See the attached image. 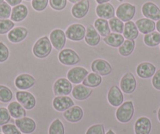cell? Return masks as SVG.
<instances>
[{
	"label": "cell",
	"instance_id": "obj_1",
	"mask_svg": "<svg viewBox=\"0 0 160 134\" xmlns=\"http://www.w3.org/2000/svg\"><path fill=\"white\" fill-rule=\"evenodd\" d=\"M52 44L47 36L40 38L34 44L32 52L33 54L38 58H46L51 53Z\"/></svg>",
	"mask_w": 160,
	"mask_h": 134
},
{
	"label": "cell",
	"instance_id": "obj_2",
	"mask_svg": "<svg viewBox=\"0 0 160 134\" xmlns=\"http://www.w3.org/2000/svg\"><path fill=\"white\" fill-rule=\"evenodd\" d=\"M134 114V107L132 101H126L122 103L117 109L115 117L119 122L127 123L132 119Z\"/></svg>",
	"mask_w": 160,
	"mask_h": 134
},
{
	"label": "cell",
	"instance_id": "obj_3",
	"mask_svg": "<svg viewBox=\"0 0 160 134\" xmlns=\"http://www.w3.org/2000/svg\"><path fill=\"white\" fill-rule=\"evenodd\" d=\"M136 13V7L129 2L120 4L115 11V15L123 22L131 21Z\"/></svg>",
	"mask_w": 160,
	"mask_h": 134
},
{
	"label": "cell",
	"instance_id": "obj_4",
	"mask_svg": "<svg viewBox=\"0 0 160 134\" xmlns=\"http://www.w3.org/2000/svg\"><path fill=\"white\" fill-rule=\"evenodd\" d=\"M87 29L81 24H73L68 27L65 31L66 38L71 41L78 42L85 38Z\"/></svg>",
	"mask_w": 160,
	"mask_h": 134
},
{
	"label": "cell",
	"instance_id": "obj_5",
	"mask_svg": "<svg viewBox=\"0 0 160 134\" xmlns=\"http://www.w3.org/2000/svg\"><path fill=\"white\" fill-rule=\"evenodd\" d=\"M58 60L64 65L72 66L79 62L80 57L72 49H64L61 50L58 54Z\"/></svg>",
	"mask_w": 160,
	"mask_h": 134
},
{
	"label": "cell",
	"instance_id": "obj_6",
	"mask_svg": "<svg viewBox=\"0 0 160 134\" xmlns=\"http://www.w3.org/2000/svg\"><path fill=\"white\" fill-rule=\"evenodd\" d=\"M53 90L56 96H68L72 91V82L68 78H59L53 84Z\"/></svg>",
	"mask_w": 160,
	"mask_h": 134
},
{
	"label": "cell",
	"instance_id": "obj_7",
	"mask_svg": "<svg viewBox=\"0 0 160 134\" xmlns=\"http://www.w3.org/2000/svg\"><path fill=\"white\" fill-rule=\"evenodd\" d=\"M137 88V81L134 75L131 72H127L120 80V89L127 94H130L135 91Z\"/></svg>",
	"mask_w": 160,
	"mask_h": 134
},
{
	"label": "cell",
	"instance_id": "obj_8",
	"mask_svg": "<svg viewBox=\"0 0 160 134\" xmlns=\"http://www.w3.org/2000/svg\"><path fill=\"white\" fill-rule=\"evenodd\" d=\"M16 98L18 102L27 110H32L36 105V99L32 93L27 91H18Z\"/></svg>",
	"mask_w": 160,
	"mask_h": 134
},
{
	"label": "cell",
	"instance_id": "obj_9",
	"mask_svg": "<svg viewBox=\"0 0 160 134\" xmlns=\"http://www.w3.org/2000/svg\"><path fill=\"white\" fill-rule=\"evenodd\" d=\"M50 40L51 44L57 50H63L64 47L65 46L66 42V35L65 32L61 29L57 28L51 32L50 35Z\"/></svg>",
	"mask_w": 160,
	"mask_h": 134
},
{
	"label": "cell",
	"instance_id": "obj_10",
	"mask_svg": "<svg viewBox=\"0 0 160 134\" xmlns=\"http://www.w3.org/2000/svg\"><path fill=\"white\" fill-rule=\"evenodd\" d=\"M89 74V72L82 67H74L68 72V79L74 84H79L82 82L84 78Z\"/></svg>",
	"mask_w": 160,
	"mask_h": 134
},
{
	"label": "cell",
	"instance_id": "obj_11",
	"mask_svg": "<svg viewBox=\"0 0 160 134\" xmlns=\"http://www.w3.org/2000/svg\"><path fill=\"white\" fill-rule=\"evenodd\" d=\"M90 10V1L89 0H80L72 7V16L77 19L85 17Z\"/></svg>",
	"mask_w": 160,
	"mask_h": 134
},
{
	"label": "cell",
	"instance_id": "obj_12",
	"mask_svg": "<svg viewBox=\"0 0 160 134\" xmlns=\"http://www.w3.org/2000/svg\"><path fill=\"white\" fill-rule=\"evenodd\" d=\"M108 101L113 107H119L124 101V96L121 89L117 86H112L108 93Z\"/></svg>",
	"mask_w": 160,
	"mask_h": 134
},
{
	"label": "cell",
	"instance_id": "obj_13",
	"mask_svg": "<svg viewBox=\"0 0 160 134\" xmlns=\"http://www.w3.org/2000/svg\"><path fill=\"white\" fill-rule=\"evenodd\" d=\"M141 12L146 18H148L152 21L160 20V9L153 2H147L143 4L141 7Z\"/></svg>",
	"mask_w": 160,
	"mask_h": 134
},
{
	"label": "cell",
	"instance_id": "obj_14",
	"mask_svg": "<svg viewBox=\"0 0 160 134\" xmlns=\"http://www.w3.org/2000/svg\"><path fill=\"white\" fill-rule=\"evenodd\" d=\"M15 124L21 132L25 134L32 133L36 129L35 122L32 118H28L26 116L24 118L16 119Z\"/></svg>",
	"mask_w": 160,
	"mask_h": 134
},
{
	"label": "cell",
	"instance_id": "obj_15",
	"mask_svg": "<svg viewBox=\"0 0 160 134\" xmlns=\"http://www.w3.org/2000/svg\"><path fill=\"white\" fill-rule=\"evenodd\" d=\"M91 70L93 72L104 76L112 73V67L108 61L102 59H97L92 62Z\"/></svg>",
	"mask_w": 160,
	"mask_h": 134
},
{
	"label": "cell",
	"instance_id": "obj_16",
	"mask_svg": "<svg viewBox=\"0 0 160 134\" xmlns=\"http://www.w3.org/2000/svg\"><path fill=\"white\" fill-rule=\"evenodd\" d=\"M74 105V101L68 96H58L53 100V108L59 112H65Z\"/></svg>",
	"mask_w": 160,
	"mask_h": 134
},
{
	"label": "cell",
	"instance_id": "obj_17",
	"mask_svg": "<svg viewBox=\"0 0 160 134\" xmlns=\"http://www.w3.org/2000/svg\"><path fill=\"white\" fill-rule=\"evenodd\" d=\"M35 78L29 74H21L15 78L14 84L18 89H28L32 88L35 84Z\"/></svg>",
	"mask_w": 160,
	"mask_h": 134
},
{
	"label": "cell",
	"instance_id": "obj_18",
	"mask_svg": "<svg viewBox=\"0 0 160 134\" xmlns=\"http://www.w3.org/2000/svg\"><path fill=\"white\" fill-rule=\"evenodd\" d=\"M96 13L100 18L109 20L114 17L115 15V10L113 5L109 2L98 4L96 7Z\"/></svg>",
	"mask_w": 160,
	"mask_h": 134
},
{
	"label": "cell",
	"instance_id": "obj_19",
	"mask_svg": "<svg viewBox=\"0 0 160 134\" xmlns=\"http://www.w3.org/2000/svg\"><path fill=\"white\" fill-rule=\"evenodd\" d=\"M64 118L70 122L75 123L79 122L83 117V111L79 106H72V107L66 110L63 114Z\"/></svg>",
	"mask_w": 160,
	"mask_h": 134
},
{
	"label": "cell",
	"instance_id": "obj_20",
	"mask_svg": "<svg viewBox=\"0 0 160 134\" xmlns=\"http://www.w3.org/2000/svg\"><path fill=\"white\" fill-rule=\"evenodd\" d=\"M156 72V67L149 62H143L137 67V74L141 78H149L154 75Z\"/></svg>",
	"mask_w": 160,
	"mask_h": 134
},
{
	"label": "cell",
	"instance_id": "obj_21",
	"mask_svg": "<svg viewBox=\"0 0 160 134\" xmlns=\"http://www.w3.org/2000/svg\"><path fill=\"white\" fill-rule=\"evenodd\" d=\"M85 42L90 47H97L101 42V35L93 24L87 26L85 35Z\"/></svg>",
	"mask_w": 160,
	"mask_h": 134
},
{
	"label": "cell",
	"instance_id": "obj_22",
	"mask_svg": "<svg viewBox=\"0 0 160 134\" xmlns=\"http://www.w3.org/2000/svg\"><path fill=\"white\" fill-rule=\"evenodd\" d=\"M28 35L27 28L24 27H16L8 32L7 38L9 41L13 43H18L26 38Z\"/></svg>",
	"mask_w": 160,
	"mask_h": 134
},
{
	"label": "cell",
	"instance_id": "obj_23",
	"mask_svg": "<svg viewBox=\"0 0 160 134\" xmlns=\"http://www.w3.org/2000/svg\"><path fill=\"white\" fill-rule=\"evenodd\" d=\"M151 130H152V122L147 117H141L135 122V134H149Z\"/></svg>",
	"mask_w": 160,
	"mask_h": 134
},
{
	"label": "cell",
	"instance_id": "obj_24",
	"mask_svg": "<svg viewBox=\"0 0 160 134\" xmlns=\"http://www.w3.org/2000/svg\"><path fill=\"white\" fill-rule=\"evenodd\" d=\"M92 92H93V89L91 88L87 87L82 84L77 85L76 86H75L72 89V93L75 99L78 100V101H84L90 97Z\"/></svg>",
	"mask_w": 160,
	"mask_h": 134
},
{
	"label": "cell",
	"instance_id": "obj_25",
	"mask_svg": "<svg viewBox=\"0 0 160 134\" xmlns=\"http://www.w3.org/2000/svg\"><path fill=\"white\" fill-rule=\"evenodd\" d=\"M28 14V7L24 4H19L13 7V8L12 9L10 20L13 22H21L27 17Z\"/></svg>",
	"mask_w": 160,
	"mask_h": 134
},
{
	"label": "cell",
	"instance_id": "obj_26",
	"mask_svg": "<svg viewBox=\"0 0 160 134\" xmlns=\"http://www.w3.org/2000/svg\"><path fill=\"white\" fill-rule=\"evenodd\" d=\"M135 24L138 27V31L144 35L154 32L155 29V23L148 18L145 17L138 20Z\"/></svg>",
	"mask_w": 160,
	"mask_h": 134
},
{
	"label": "cell",
	"instance_id": "obj_27",
	"mask_svg": "<svg viewBox=\"0 0 160 134\" xmlns=\"http://www.w3.org/2000/svg\"><path fill=\"white\" fill-rule=\"evenodd\" d=\"M7 109H8L12 118H15V119L24 118L26 116L25 108L18 101V102L13 101V102L10 103Z\"/></svg>",
	"mask_w": 160,
	"mask_h": 134
},
{
	"label": "cell",
	"instance_id": "obj_28",
	"mask_svg": "<svg viewBox=\"0 0 160 134\" xmlns=\"http://www.w3.org/2000/svg\"><path fill=\"white\" fill-rule=\"evenodd\" d=\"M122 34L126 39L134 40L138 37L139 31L136 24L133 21H130L126 22V24H124V30Z\"/></svg>",
	"mask_w": 160,
	"mask_h": 134
},
{
	"label": "cell",
	"instance_id": "obj_29",
	"mask_svg": "<svg viewBox=\"0 0 160 134\" xmlns=\"http://www.w3.org/2000/svg\"><path fill=\"white\" fill-rule=\"evenodd\" d=\"M124 36L121 34L118 33H110L107 36L104 37V42L107 45L110 46L112 47H115V48H118L123 43Z\"/></svg>",
	"mask_w": 160,
	"mask_h": 134
},
{
	"label": "cell",
	"instance_id": "obj_30",
	"mask_svg": "<svg viewBox=\"0 0 160 134\" xmlns=\"http://www.w3.org/2000/svg\"><path fill=\"white\" fill-rule=\"evenodd\" d=\"M93 26H94V27L101 36L105 37L111 33L108 21H107L106 19H103V18L100 17L98 18L97 20H95Z\"/></svg>",
	"mask_w": 160,
	"mask_h": 134
},
{
	"label": "cell",
	"instance_id": "obj_31",
	"mask_svg": "<svg viewBox=\"0 0 160 134\" xmlns=\"http://www.w3.org/2000/svg\"><path fill=\"white\" fill-rule=\"evenodd\" d=\"M101 82H102L101 75H98L95 72H92V73H89L87 77L84 78V80L82 81V84L87 87L95 88L99 86L101 84Z\"/></svg>",
	"mask_w": 160,
	"mask_h": 134
},
{
	"label": "cell",
	"instance_id": "obj_32",
	"mask_svg": "<svg viewBox=\"0 0 160 134\" xmlns=\"http://www.w3.org/2000/svg\"><path fill=\"white\" fill-rule=\"evenodd\" d=\"M135 48L134 40L127 39L118 47V53L122 57H128L132 54Z\"/></svg>",
	"mask_w": 160,
	"mask_h": 134
},
{
	"label": "cell",
	"instance_id": "obj_33",
	"mask_svg": "<svg viewBox=\"0 0 160 134\" xmlns=\"http://www.w3.org/2000/svg\"><path fill=\"white\" fill-rule=\"evenodd\" d=\"M144 42L149 47H156L160 44V33L152 32L151 33L146 34L144 37Z\"/></svg>",
	"mask_w": 160,
	"mask_h": 134
},
{
	"label": "cell",
	"instance_id": "obj_34",
	"mask_svg": "<svg viewBox=\"0 0 160 134\" xmlns=\"http://www.w3.org/2000/svg\"><path fill=\"white\" fill-rule=\"evenodd\" d=\"M109 26H110V29L112 32H115V33L122 34L124 30V23L118 17H114L111 18L108 21Z\"/></svg>",
	"mask_w": 160,
	"mask_h": 134
},
{
	"label": "cell",
	"instance_id": "obj_35",
	"mask_svg": "<svg viewBox=\"0 0 160 134\" xmlns=\"http://www.w3.org/2000/svg\"><path fill=\"white\" fill-rule=\"evenodd\" d=\"M49 134H64V126L59 118L52 122L49 128Z\"/></svg>",
	"mask_w": 160,
	"mask_h": 134
},
{
	"label": "cell",
	"instance_id": "obj_36",
	"mask_svg": "<svg viewBox=\"0 0 160 134\" xmlns=\"http://www.w3.org/2000/svg\"><path fill=\"white\" fill-rule=\"evenodd\" d=\"M13 99V93L11 89L6 86L0 85V101L2 103H8Z\"/></svg>",
	"mask_w": 160,
	"mask_h": 134
},
{
	"label": "cell",
	"instance_id": "obj_37",
	"mask_svg": "<svg viewBox=\"0 0 160 134\" xmlns=\"http://www.w3.org/2000/svg\"><path fill=\"white\" fill-rule=\"evenodd\" d=\"M15 24L13 21L9 19H0V35L8 33L14 27Z\"/></svg>",
	"mask_w": 160,
	"mask_h": 134
},
{
	"label": "cell",
	"instance_id": "obj_38",
	"mask_svg": "<svg viewBox=\"0 0 160 134\" xmlns=\"http://www.w3.org/2000/svg\"><path fill=\"white\" fill-rule=\"evenodd\" d=\"M11 6L9 5L7 2L0 3V19H9L11 15Z\"/></svg>",
	"mask_w": 160,
	"mask_h": 134
},
{
	"label": "cell",
	"instance_id": "obj_39",
	"mask_svg": "<svg viewBox=\"0 0 160 134\" xmlns=\"http://www.w3.org/2000/svg\"><path fill=\"white\" fill-rule=\"evenodd\" d=\"M49 0H32V7L35 11L41 12L46 10L48 6Z\"/></svg>",
	"mask_w": 160,
	"mask_h": 134
},
{
	"label": "cell",
	"instance_id": "obj_40",
	"mask_svg": "<svg viewBox=\"0 0 160 134\" xmlns=\"http://www.w3.org/2000/svg\"><path fill=\"white\" fill-rule=\"evenodd\" d=\"M11 115L8 109L6 107H0V126L7 124L10 121Z\"/></svg>",
	"mask_w": 160,
	"mask_h": 134
},
{
	"label": "cell",
	"instance_id": "obj_41",
	"mask_svg": "<svg viewBox=\"0 0 160 134\" xmlns=\"http://www.w3.org/2000/svg\"><path fill=\"white\" fill-rule=\"evenodd\" d=\"M49 2L50 7L57 11L63 10L67 5V0H50Z\"/></svg>",
	"mask_w": 160,
	"mask_h": 134
},
{
	"label": "cell",
	"instance_id": "obj_42",
	"mask_svg": "<svg viewBox=\"0 0 160 134\" xmlns=\"http://www.w3.org/2000/svg\"><path fill=\"white\" fill-rule=\"evenodd\" d=\"M2 132L3 134H21L20 129L13 124H6L2 126Z\"/></svg>",
	"mask_w": 160,
	"mask_h": 134
},
{
	"label": "cell",
	"instance_id": "obj_43",
	"mask_svg": "<svg viewBox=\"0 0 160 134\" xmlns=\"http://www.w3.org/2000/svg\"><path fill=\"white\" fill-rule=\"evenodd\" d=\"M10 51L8 47L2 42H0V63H3L8 60Z\"/></svg>",
	"mask_w": 160,
	"mask_h": 134
},
{
	"label": "cell",
	"instance_id": "obj_44",
	"mask_svg": "<svg viewBox=\"0 0 160 134\" xmlns=\"http://www.w3.org/2000/svg\"><path fill=\"white\" fill-rule=\"evenodd\" d=\"M86 134H105L104 125L96 124L91 126L87 129Z\"/></svg>",
	"mask_w": 160,
	"mask_h": 134
},
{
	"label": "cell",
	"instance_id": "obj_45",
	"mask_svg": "<svg viewBox=\"0 0 160 134\" xmlns=\"http://www.w3.org/2000/svg\"><path fill=\"white\" fill-rule=\"evenodd\" d=\"M152 86L157 90H160V69L156 71L152 78Z\"/></svg>",
	"mask_w": 160,
	"mask_h": 134
},
{
	"label": "cell",
	"instance_id": "obj_46",
	"mask_svg": "<svg viewBox=\"0 0 160 134\" xmlns=\"http://www.w3.org/2000/svg\"><path fill=\"white\" fill-rule=\"evenodd\" d=\"M6 2H7L9 5L11 6V7H15V6L21 4L22 0H6Z\"/></svg>",
	"mask_w": 160,
	"mask_h": 134
},
{
	"label": "cell",
	"instance_id": "obj_47",
	"mask_svg": "<svg viewBox=\"0 0 160 134\" xmlns=\"http://www.w3.org/2000/svg\"><path fill=\"white\" fill-rule=\"evenodd\" d=\"M97 2V3L98 4H102V3H105V2H108L110 0H95Z\"/></svg>",
	"mask_w": 160,
	"mask_h": 134
},
{
	"label": "cell",
	"instance_id": "obj_48",
	"mask_svg": "<svg viewBox=\"0 0 160 134\" xmlns=\"http://www.w3.org/2000/svg\"><path fill=\"white\" fill-rule=\"evenodd\" d=\"M155 28L157 29L158 32H159V33H160V20L157 21L156 24H155Z\"/></svg>",
	"mask_w": 160,
	"mask_h": 134
},
{
	"label": "cell",
	"instance_id": "obj_49",
	"mask_svg": "<svg viewBox=\"0 0 160 134\" xmlns=\"http://www.w3.org/2000/svg\"><path fill=\"white\" fill-rule=\"evenodd\" d=\"M69 2H71V3H73V4H75V3H76V2H79L80 0H68Z\"/></svg>",
	"mask_w": 160,
	"mask_h": 134
},
{
	"label": "cell",
	"instance_id": "obj_50",
	"mask_svg": "<svg viewBox=\"0 0 160 134\" xmlns=\"http://www.w3.org/2000/svg\"><path fill=\"white\" fill-rule=\"evenodd\" d=\"M106 134H115V133L112 130V129H109V130L106 132Z\"/></svg>",
	"mask_w": 160,
	"mask_h": 134
},
{
	"label": "cell",
	"instance_id": "obj_51",
	"mask_svg": "<svg viewBox=\"0 0 160 134\" xmlns=\"http://www.w3.org/2000/svg\"><path fill=\"white\" fill-rule=\"evenodd\" d=\"M158 121L160 122V107L159 109H158Z\"/></svg>",
	"mask_w": 160,
	"mask_h": 134
},
{
	"label": "cell",
	"instance_id": "obj_52",
	"mask_svg": "<svg viewBox=\"0 0 160 134\" xmlns=\"http://www.w3.org/2000/svg\"><path fill=\"white\" fill-rule=\"evenodd\" d=\"M118 2H123L124 0H118Z\"/></svg>",
	"mask_w": 160,
	"mask_h": 134
},
{
	"label": "cell",
	"instance_id": "obj_53",
	"mask_svg": "<svg viewBox=\"0 0 160 134\" xmlns=\"http://www.w3.org/2000/svg\"><path fill=\"white\" fill-rule=\"evenodd\" d=\"M4 2V0H0V3H1V2Z\"/></svg>",
	"mask_w": 160,
	"mask_h": 134
},
{
	"label": "cell",
	"instance_id": "obj_54",
	"mask_svg": "<svg viewBox=\"0 0 160 134\" xmlns=\"http://www.w3.org/2000/svg\"><path fill=\"white\" fill-rule=\"evenodd\" d=\"M25 1H31V0H25Z\"/></svg>",
	"mask_w": 160,
	"mask_h": 134
},
{
	"label": "cell",
	"instance_id": "obj_55",
	"mask_svg": "<svg viewBox=\"0 0 160 134\" xmlns=\"http://www.w3.org/2000/svg\"><path fill=\"white\" fill-rule=\"evenodd\" d=\"M0 134H2V133H0Z\"/></svg>",
	"mask_w": 160,
	"mask_h": 134
}]
</instances>
